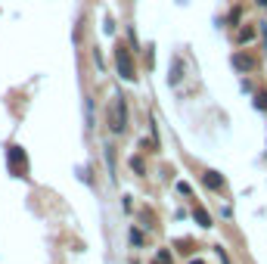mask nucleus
Returning a JSON list of instances; mask_svg holds the SVG:
<instances>
[{
    "label": "nucleus",
    "mask_w": 267,
    "mask_h": 264,
    "mask_svg": "<svg viewBox=\"0 0 267 264\" xmlns=\"http://www.w3.org/2000/svg\"><path fill=\"white\" fill-rule=\"evenodd\" d=\"M233 65L239 68V72H252L255 59H252V56H246V53H236V56H233Z\"/></svg>",
    "instance_id": "4"
},
{
    "label": "nucleus",
    "mask_w": 267,
    "mask_h": 264,
    "mask_svg": "<svg viewBox=\"0 0 267 264\" xmlns=\"http://www.w3.org/2000/svg\"><path fill=\"white\" fill-rule=\"evenodd\" d=\"M115 62H118V72H121V78H124V81H137L134 56H131V50H127L124 44H118V47H115Z\"/></svg>",
    "instance_id": "1"
},
{
    "label": "nucleus",
    "mask_w": 267,
    "mask_h": 264,
    "mask_svg": "<svg viewBox=\"0 0 267 264\" xmlns=\"http://www.w3.org/2000/svg\"><path fill=\"white\" fill-rule=\"evenodd\" d=\"M202 183H205L208 190H220V187H224V177H220L217 171H208V174L202 177Z\"/></svg>",
    "instance_id": "5"
},
{
    "label": "nucleus",
    "mask_w": 267,
    "mask_h": 264,
    "mask_svg": "<svg viewBox=\"0 0 267 264\" xmlns=\"http://www.w3.org/2000/svg\"><path fill=\"white\" fill-rule=\"evenodd\" d=\"M153 264H171V252H168V249H161L159 255H156V261H153Z\"/></svg>",
    "instance_id": "8"
},
{
    "label": "nucleus",
    "mask_w": 267,
    "mask_h": 264,
    "mask_svg": "<svg viewBox=\"0 0 267 264\" xmlns=\"http://www.w3.org/2000/svg\"><path fill=\"white\" fill-rule=\"evenodd\" d=\"M261 31H264V47H267V25H264V28H261Z\"/></svg>",
    "instance_id": "12"
},
{
    "label": "nucleus",
    "mask_w": 267,
    "mask_h": 264,
    "mask_svg": "<svg viewBox=\"0 0 267 264\" xmlns=\"http://www.w3.org/2000/svg\"><path fill=\"white\" fill-rule=\"evenodd\" d=\"M131 243L134 246H143V233L140 230H131Z\"/></svg>",
    "instance_id": "10"
},
{
    "label": "nucleus",
    "mask_w": 267,
    "mask_h": 264,
    "mask_svg": "<svg viewBox=\"0 0 267 264\" xmlns=\"http://www.w3.org/2000/svg\"><path fill=\"white\" fill-rule=\"evenodd\" d=\"M255 106L264 112V109H267V94H258V97H255Z\"/></svg>",
    "instance_id": "9"
},
{
    "label": "nucleus",
    "mask_w": 267,
    "mask_h": 264,
    "mask_svg": "<svg viewBox=\"0 0 267 264\" xmlns=\"http://www.w3.org/2000/svg\"><path fill=\"white\" fill-rule=\"evenodd\" d=\"M124 118H127L124 100H115L112 109H109V128H112V134H121V131H124Z\"/></svg>",
    "instance_id": "3"
},
{
    "label": "nucleus",
    "mask_w": 267,
    "mask_h": 264,
    "mask_svg": "<svg viewBox=\"0 0 267 264\" xmlns=\"http://www.w3.org/2000/svg\"><path fill=\"white\" fill-rule=\"evenodd\" d=\"M6 165H9V174L13 177H25L28 174V158L22 153V146H9L6 149Z\"/></svg>",
    "instance_id": "2"
},
{
    "label": "nucleus",
    "mask_w": 267,
    "mask_h": 264,
    "mask_svg": "<svg viewBox=\"0 0 267 264\" xmlns=\"http://www.w3.org/2000/svg\"><path fill=\"white\" fill-rule=\"evenodd\" d=\"M131 168L137 171V174H143V158H131Z\"/></svg>",
    "instance_id": "11"
},
{
    "label": "nucleus",
    "mask_w": 267,
    "mask_h": 264,
    "mask_svg": "<svg viewBox=\"0 0 267 264\" xmlns=\"http://www.w3.org/2000/svg\"><path fill=\"white\" fill-rule=\"evenodd\" d=\"M193 217H196V224H199V227H212V214H208L202 205H196V209H193Z\"/></svg>",
    "instance_id": "6"
},
{
    "label": "nucleus",
    "mask_w": 267,
    "mask_h": 264,
    "mask_svg": "<svg viewBox=\"0 0 267 264\" xmlns=\"http://www.w3.org/2000/svg\"><path fill=\"white\" fill-rule=\"evenodd\" d=\"M258 3H261V6H267V0H258Z\"/></svg>",
    "instance_id": "13"
},
{
    "label": "nucleus",
    "mask_w": 267,
    "mask_h": 264,
    "mask_svg": "<svg viewBox=\"0 0 267 264\" xmlns=\"http://www.w3.org/2000/svg\"><path fill=\"white\" fill-rule=\"evenodd\" d=\"M190 264H205V261H190Z\"/></svg>",
    "instance_id": "14"
},
{
    "label": "nucleus",
    "mask_w": 267,
    "mask_h": 264,
    "mask_svg": "<svg viewBox=\"0 0 267 264\" xmlns=\"http://www.w3.org/2000/svg\"><path fill=\"white\" fill-rule=\"evenodd\" d=\"M236 38H239L242 44H246V41H252V38H255V28H249V25H246V28H239V34H236Z\"/></svg>",
    "instance_id": "7"
}]
</instances>
